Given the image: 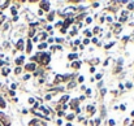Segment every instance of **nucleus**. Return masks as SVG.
Wrapping results in <instances>:
<instances>
[{
	"label": "nucleus",
	"mask_w": 134,
	"mask_h": 126,
	"mask_svg": "<svg viewBox=\"0 0 134 126\" xmlns=\"http://www.w3.org/2000/svg\"><path fill=\"white\" fill-rule=\"evenodd\" d=\"M33 124H34V126H46V125H44L42 121H37V120H34V122H33Z\"/></svg>",
	"instance_id": "3"
},
{
	"label": "nucleus",
	"mask_w": 134,
	"mask_h": 126,
	"mask_svg": "<svg viewBox=\"0 0 134 126\" xmlns=\"http://www.w3.org/2000/svg\"><path fill=\"white\" fill-rule=\"evenodd\" d=\"M0 107H5V103L3 101V99H0Z\"/></svg>",
	"instance_id": "12"
},
{
	"label": "nucleus",
	"mask_w": 134,
	"mask_h": 126,
	"mask_svg": "<svg viewBox=\"0 0 134 126\" xmlns=\"http://www.w3.org/2000/svg\"><path fill=\"white\" fill-rule=\"evenodd\" d=\"M128 8H129V9H133V8H134V4H129Z\"/></svg>",
	"instance_id": "15"
},
{
	"label": "nucleus",
	"mask_w": 134,
	"mask_h": 126,
	"mask_svg": "<svg viewBox=\"0 0 134 126\" xmlns=\"http://www.w3.org/2000/svg\"><path fill=\"white\" fill-rule=\"evenodd\" d=\"M26 69L28 70H34L35 69V64H28V65H26Z\"/></svg>",
	"instance_id": "2"
},
{
	"label": "nucleus",
	"mask_w": 134,
	"mask_h": 126,
	"mask_svg": "<svg viewBox=\"0 0 134 126\" xmlns=\"http://www.w3.org/2000/svg\"><path fill=\"white\" fill-rule=\"evenodd\" d=\"M40 57H42V60H40L42 64H47L48 61H49V55H47V53H43Z\"/></svg>",
	"instance_id": "1"
},
{
	"label": "nucleus",
	"mask_w": 134,
	"mask_h": 126,
	"mask_svg": "<svg viewBox=\"0 0 134 126\" xmlns=\"http://www.w3.org/2000/svg\"><path fill=\"white\" fill-rule=\"evenodd\" d=\"M78 81H79V82H83V77H82V75H81V77L78 78Z\"/></svg>",
	"instance_id": "16"
},
{
	"label": "nucleus",
	"mask_w": 134,
	"mask_h": 126,
	"mask_svg": "<svg viewBox=\"0 0 134 126\" xmlns=\"http://www.w3.org/2000/svg\"><path fill=\"white\" fill-rule=\"evenodd\" d=\"M46 48V44H40L39 45V49H44Z\"/></svg>",
	"instance_id": "13"
},
{
	"label": "nucleus",
	"mask_w": 134,
	"mask_h": 126,
	"mask_svg": "<svg viewBox=\"0 0 134 126\" xmlns=\"http://www.w3.org/2000/svg\"><path fill=\"white\" fill-rule=\"evenodd\" d=\"M8 73H9V69H4V70H3V74H4V75H7Z\"/></svg>",
	"instance_id": "11"
},
{
	"label": "nucleus",
	"mask_w": 134,
	"mask_h": 126,
	"mask_svg": "<svg viewBox=\"0 0 134 126\" xmlns=\"http://www.w3.org/2000/svg\"><path fill=\"white\" fill-rule=\"evenodd\" d=\"M68 100V96H64L63 99H61V101H67Z\"/></svg>",
	"instance_id": "14"
},
{
	"label": "nucleus",
	"mask_w": 134,
	"mask_h": 126,
	"mask_svg": "<svg viewBox=\"0 0 134 126\" xmlns=\"http://www.w3.org/2000/svg\"><path fill=\"white\" fill-rule=\"evenodd\" d=\"M40 5H42V7H43V9H48V8H49V7H48L49 4H48V3H44V1H43V3H42V4H40Z\"/></svg>",
	"instance_id": "5"
},
{
	"label": "nucleus",
	"mask_w": 134,
	"mask_h": 126,
	"mask_svg": "<svg viewBox=\"0 0 134 126\" xmlns=\"http://www.w3.org/2000/svg\"><path fill=\"white\" fill-rule=\"evenodd\" d=\"M26 51L28 52L31 51V43H30V42H28V48H26Z\"/></svg>",
	"instance_id": "7"
},
{
	"label": "nucleus",
	"mask_w": 134,
	"mask_h": 126,
	"mask_svg": "<svg viewBox=\"0 0 134 126\" xmlns=\"http://www.w3.org/2000/svg\"><path fill=\"white\" fill-rule=\"evenodd\" d=\"M17 47H18V49H24V43H22V40H20L17 43Z\"/></svg>",
	"instance_id": "4"
},
{
	"label": "nucleus",
	"mask_w": 134,
	"mask_h": 126,
	"mask_svg": "<svg viewBox=\"0 0 134 126\" xmlns=\"http://www.w3.org/2000/svg\"><path fill=\"white\" fill-rule=\"evenodd\" d=\"M79 65H81L79 63H73V64H72V66H73V68H78Z\"/></svg>",
	"instance_id": "9"
},
{
	"label": "nucleus",
	"mask_w": 134,
	"mask_h": 126,
	"mask_svg": "<svg viewBox=\"0 0 134 126\" xmlns=\"http://www.w3.org/2000/svg\"><path fill=\"white\" fill-rule=\"evenodd\" d=\"M87 110H89L90 113H94L95 112V108H94V107H91V105H89V107H87Z\"/></svg>",
	"instance_id": "6"
},
{
	"label": "nucleus",
	"mask_w": 134,
	"mask_h": 126,
	"mask_svg": "<svg viewBox=\"0 0 134 126\" xmlns=\"http://www.w3.org/2000/svg\"><path fill=\"white\" fill-rule=\"evenodd\" d=\"M76 57H77V55H69V60H74Z\"/></svg>",
	"instance_id": "10"
},
{
	"label": "nucleus",
	"mask_w": 134,
	"mask_h": 126,
	"mask_svg": "<svg viewBox=\"0 0 134 126\" xmlns=\"http://www.w3.org/2000/svg\"><path fill=\"white\" fill-rule=\"evenodd\" d=\"M22 61H24V57H18V59L16 60V63H17V64H21Z\"/></svg>",
	"instance_id": "8"
}]
</instances>
